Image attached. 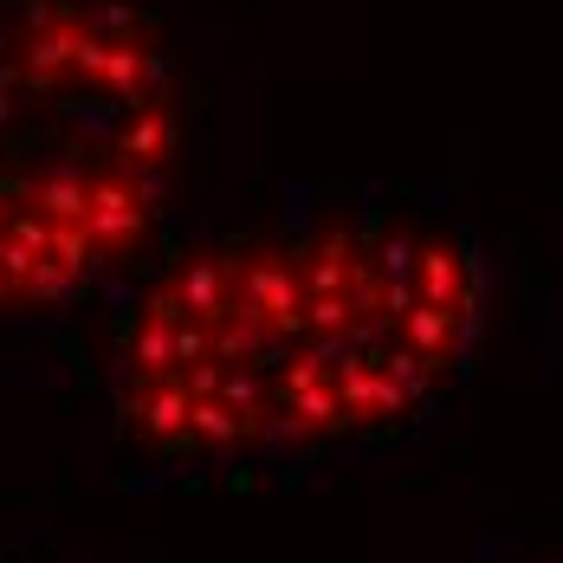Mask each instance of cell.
Returning a JSON list of instances; mask_svg holds the SVG:
<instances>
[{"label": "cell", "mask_w": 563, "mask_h": 563, "mask_svg": "<svg viewBox=\"0 0 563 563\" xmlns=\"http://www.w3.org/2000/svg\"><path fill=\"white\" fill-rule=\"evenodd\" d=\"M493 260L448 208L324 201L221 227L136 285L111 415L143 460L291 466L421 421L473 369Z\"/></svg>", "instance_id": "obj_1"}]
</instances>
